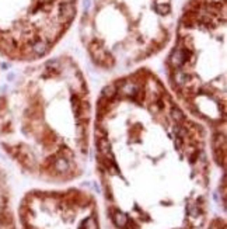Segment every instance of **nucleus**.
<instances>
[{
	"mask_svg": "<svg viewBox=\"0 0 227 229\" xmlns=\"http://www.w3.org/2000/svg\"><path fill=\"white\" fill-rule=\"evenodd\" d=\"M94 121L90 86L70 55L24 69L0 94V139L31 173L48 180L77 176Z\"/></svg>",
	"mask_w": 227,
	"mask_h": 229,
	"instance_id": "2",
	"label": "nucleus"
},
{
	"mask_svg": "<svg viewBox=\"0 0 227 229\" xmlns=\"http://www.w3.org/2000/svg\"><path fill=\"white\" fill-rule=\"evenodd\" d=\"M93 135L112 229H200L205 127L149 68L115 77L94 106Z\"/></svg>",
	"mask_w": 227,
	"mask_h": 229,
	"instance_id": "1",
	"label": "nucleus"
},
{
	"mask_svg": "<svg viewBox=\"0 0 227 229\" xmlns=\"http://www.w3.org/2000/svg\"><path fill=\"white\" fill-rule=\"evenodd\" d=\"M78 35L95 68L126 70L163 52L173 39V0H80Z\"/></svg>",
	"mask_w": 227,
	"mask_h": 229,
	"instance_id": "4",
	"label": "nucleus"
},
{
	"mask_svg": "<svg viewBox=\"0 0 227 229\" xmlns=\"http://www.w3.org/2000/svg\"><path fill=\"white\" fill-rule=\"evenodd\" d=\"M227 0H187L164 60L165 86L177 103L212 131L219 163L226 156Z\"/></svg>",
	"mask_w": 227,
	"mask_h": 229,
	"instance_id": "3",
	"label": "nucleus"
},
{
	"mask_svg": "<svg viewBox=\"0 0 227 229\" xmlns=\"http://www.w3.org/2000/svg\"><path fill=\"white\" fill-rule=\"evenodd\" d=\"M80 0H0V55L38 62L52 54L78 14Z\"/></svg>",
	"mask_w": 227,
	"mask_h": 229,
	"instance_id": "5",
	"label": "nucleus"
}]
</instances>
